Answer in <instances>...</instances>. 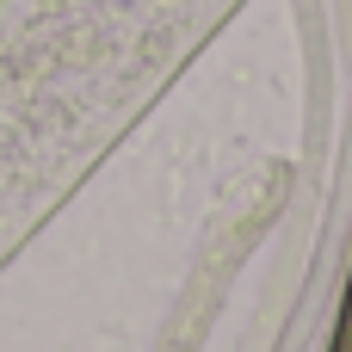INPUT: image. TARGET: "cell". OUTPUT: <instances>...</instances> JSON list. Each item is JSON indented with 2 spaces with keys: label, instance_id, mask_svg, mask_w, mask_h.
<instances>
[{
  "label": "cell",
  "instance_id": "1",
  "mask_svg": "<svg viewBox=\"0 0 352 352\" xmlns=\"http://www.w3.org/2000/svg\"><path fill=\"white\" fill-rule=\"evenodd\" d=\"M328 352H352V285H346V303H340V322H334V346Z\"/></svg>",
  "mask_w": 352,
  "mask_h": 352
}]
</instances>
